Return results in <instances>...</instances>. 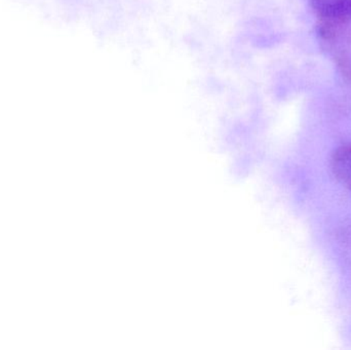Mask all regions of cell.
I'll list each match as a JSON object with an SVG mask.
<instances>
[{"instance_id":"cell-1","label":"cell","mask_w":351,"mask_h":350,"mask_svg":"<svg viewBox=\"0 0 351 350\" xmlns=\"http://www.w3.org/2000/svg\"><path fill=\"white\" fill-rule=\"evenodd\" d=\"M331 168L337 180L351 191V143L336 149L332 155Z\"/></svg>"}]
</instances>
